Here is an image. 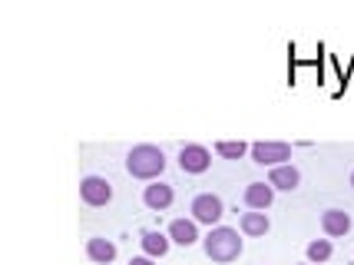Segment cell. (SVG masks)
Segmentation results:
<instances>
[{"label": "cell", "instance_id": "obj_1", "mask_svg": "<svg viewBox=\"0 0 354 265\" xmlns=\"http://www.w3.org/2000/svg\"><path fill=\"white\" fill-rule=\"evenodd\" d=\"M162 170H166V153L159 146L142 143L126 153V172L133 179H156V176H162Z\"/></svg>", "mask_w": 354, "mask_h": 265}, {"label": "cell", "instance_id": "obj_2", "mask_svg": "<svg viewBox=\"0 0 354 265\" xmlns=\"http://www.w3.org/2000/svg\"><path fill=\"white\" fill-rule=\"evenodd\" d=\"M202 246H205V255L212 259V262H235L239 255H242V239L235 229L229 226H216L212 232L202 239Z\"/></svg>", "mask_w": 354, "mask_h": 265}, {"label": "cell", "instance_id": "obj_3", "mask_svg": "<svg viewBox=\"0 0 354 265\" xmlns=\"http://www.w3.org/2000/svg\"><path fill=\"white\" fill-rule=\"evenodd\" d=\"M222 216H225V205H222V199H218L216 192H202V196L192 199V219H196V222L216 226Z\"/></svg>", "mask_w": 354, "mask_h": 265}, {"label": "cell", "instance_id": "obj_4", "mask_svg": "<svg viewBox=\"0 0 354 265\" xmlns=\"http://www.w3.org/2000/svg\"><path fill=\"white\" fill-rule=\"evenodd\" d=\"M252 159L259 166H285V159H292V146L288 143H255L252 146Z\"/></svg>", "mask_w": 354, "mask_h": 265}, {"label": "cell", "instance_id": "obj_5", "mask_svg": "<svg viewBox=\"0 0 354 265\" xmlns=\"http://www.w3.org/2000/svg\"><path fill=\"white\" fill-rule=\"evenodd\" d=\"M80 199L86 205H106L113 199V186H109L103 176H86L80 183Z\"/></svg>", "mask_w": 354, "mask_h": 265}, {"label": "cell", "instance_id": "obj_6", "mask_svg": "<svg viewBox=\"0 0 354 265\" xmlns=\"http://www.w3.org/2000/svg\"><path fill=\"white\" fill-rule=\"evenodd\" d=\"M212 166V156H209V149L205 146H183L179 149V170L183 172H205Z\"/></svg>", "mask_w": 354, "mask_h": 265}, {"label": "cell", "instance_id": "obj_7", "mask_svg": "<svg viewBox=\"0 0 354 265\" xmlns=\"http://www.w3.org/2000/svg\"><path fill=\"white\" fill-rule=\"evenodd\" d=\"M176 242V246H196L199 242V222L196 219H172L169 222V232H166Z\"/></svg>", "mask_w": 354, "mask_h": 265}, {"label": "cell", "instance_id": "obj_8", "mask_svg": "<svg viewBox=\"0 0 354 265\" xmlns=\"http://www.w3.org/2000/svg\"><path fill=\"white\" fill-rule=\"evenodd\" d=\"M172 199H176V192H172L169 183H153V186L142 189V203L149 205L153 212H166L172 205Z\"/></svg>", "mask_w": 354, "mask_h": 265}, {"label": "cell", "instance_id": "obj_9", "mask_svg": "<svg viewBox=\"0 0 354 265\" xmlns=\"http://www.w3.org/2000/svg\"><path fill=\"white\" fill-rule=\"evenodd\" d=\"M272 203H275V186H268V183H248L245 186V205L252 212H265Z\"/></svg>", "mask_w": 354, "mask_h": 265}, {"label": "cell", "instance_id": "obj_10", "mask_svg": "<svg viewBox=\"0 0 354 265\" xmlns=\"http://www.w3.org/2000/svg\"><path fill=\"white\" fill-rule=\"evenodd\" d=\"M268 186L285 189V192H295V189L301 186V172L295 170L292 163H285V166H275V170L268 172Z\"/></svg>", "mask_w": 354, "mask_h": 265}, {"label": "cell", "instance_id": "obj_11", "mask_svg": "<svg viewBox=\"0 0 354 265\" xmlns=\"http://www.w3.org/2000/svg\"><path fill=\"white\" fill-rule=\"evenodd\" d=\"M322 229L328 235H348L351 232V216L344 209H324L322 212Z\"/></svg>", "mask_w": 354, "mask_h": 265}, {"label": "cell", "instance_id": "obj_12", "mask_svg": "<svg viewBox=\"0 0 354 265\" xmlns=\"http://www.w3.org/2000/svg\"><path fill=\"white\" fill-rule=\"evenodd\" d=\"M169 235L156 232V229H146V232L139 235V246H142V252L149 255V259H162L166 252H169Z\"/></svg>", "mask_w": 354, "mask_h": 265}, {"label": "cell", "instance_id": "obj_13", "mask_svg": "<svg viewBox=\"0 0 354 265\" xmlns=\"http://www.w3.org/2000/svg\"><path fill=\"white\" fill-rule=\"evenodd\" d=\"M86 255H90V262H100V265H109L116 259V242H109V239H90L86 242Z\"/></svg>", "mask_w": 354, "mask_h": 265}, {"label": "cell", "instance_id": "obj_14", "mask_svg": "<svg viewBox=\"0 0 354 265\" xmlns=\"http://www.w3.org/2000/svg\"><path fill=\"white\" fill-rule=\"evenodd\" d=\"M242 232L245 235H265L268 229H272V222H268V216L265 212H242Z\"/></svg>", "mask_w": 354, "mask_h": 265}, {"label": "cell", "instance_id": "obj_15", "mask_svg": "<svg viewBox=\"0 0 354 265\" xmlns=\"http://www.w3.org/2000/svg\"><path fill=\"white\" fill-rule=\"evenodd\" d=\"M216 153H218V156H225V159H242L245 153H252V146H248V143H242V140H239V143H225V140H222V143H216Z\"/></svg>", "mask_w": 354, "mask_h": 265}, {"label": "cell", "instance_id": "obj_16", "mask_svg": "<svg viewBox=\"0 0 354 265\" xmlns=\"http://www.w3.org/2000/svg\"><path fill=\"white\" fill-rule=\"evenodd\" d=\"M328 259H331V242L328 239L308 242V262H328Z\"/></svg>", "mask_w": 354, "mask_h": 265}, {"label": "cell", "instance_id": "obj_17", "mask_svg": "<svg viewBox=\"0 0 354 265\" xmlns=\"http://www.w3.org/2000/svg\"><path fill=\"white\" fill-rule=\"evenodd\" d=\"M129 265H153V259H149V255H136Z\"/></svg>", "mask_w": 354, "mask_h": 265}, {"label": "cell", "instance_id": "obj_18", "mask_svg": "<svg viewBox=\"0 0 354 265\" xmlns=\"http://www.w3.org/2000/svg\"><path fill=\"white\" fill-rule=\"evenodd\" d=\"M351 186H354V172H351Z\"/></svg>", "mask_w": 354, "mask_h": 265}]
</instances>
